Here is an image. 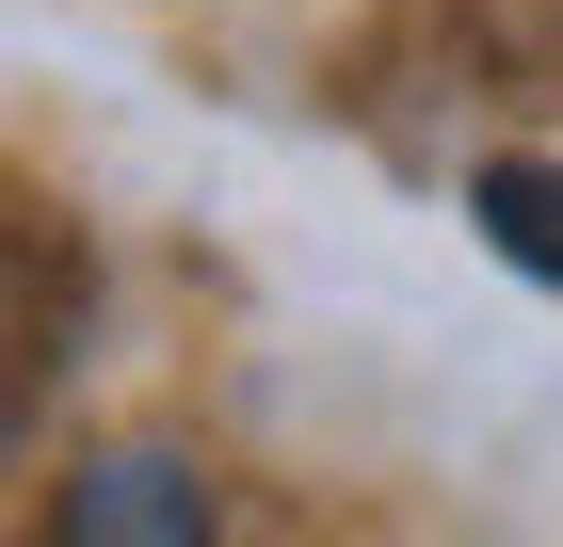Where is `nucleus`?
<instances>
[{
    "label": "nucleus",
    "mask_w": 563,
    "mask_h": 547,
    "mask_svg": "<svg viewBox=\"0 0 563 547\" xmlns=\"http://www.w3.org/2000/svg\"><path fill=\"white\" fill-rule=\"evenodd\" d=\"M65 532H81V547H194V532H210V483L162 467V451H113L97 483H65Z\"/></svg>",
    "instance_id": "obj_1"
},
{
    "label": "nucleus",
    "mask_w": 563,
    "mask_h": 547,
    "mask_svg": "<svg viewBox=\"0 0 563 547\" xmlns=\"http://www.w3.org/2000/svg\"><path fill=\"white\" fill-rule=\"evenodd\" d=\"M483 242L563 291V162H499V177H483Z\"/></svg>",
    "instance_id": "obj_2"
}]
</instances>
